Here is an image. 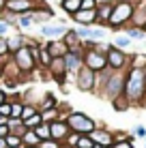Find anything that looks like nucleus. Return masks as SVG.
<instances>
[{"label":"nucleus","mask_w":146,"mask_h":148,"mask_svg":"<svg viewBox=\"0 0 146 148\" xmlns=\"http://www.w3.org/2000/svg\"><path fill=\"white\" fill-rule=\"evenodd\" d=\"M123 97L129 101L131 108H142L146 101V69H131L125 71V88Z\"/></svg>","instance_id":"obj_1"},{"label":"nucleus","mask_w":146,"mask_h":148,"mask_svg":"<svg viewBox=\"0 0 146 148\" xmlns=\"http://www.w3.org/2000/svg\"><path fill=\"white\" fill-rule=\"evenodd\" d=\"M133 9H135V4L131 2V0H118V2H114L108 26L112 28V30H118V28H123V26H129V19H131V15H133Z\"/></svg>","instance_id":"obj_2"},{"label":"nucleus","mask_w":146,"mask_h":148,"mask_svg":"<svg viewBox=\"0 0 146 148\" xmlns=\"http://www.w3.org/2000/svg\"><path fill=\"white\" fill-rule=\"evenodd\" d=\"M67 125L69 129H71V133H77V135H90L95 129H97V120L90 118L88 114H84V112H71V114H67Z\"/></svg>","instance_id":"obj_3"},{"label":"nucleus","mask_w":146,"mask_h":148,"mask_svg":"<svg viewBox=\"0 0 146 148\" xmlns=\"http://www.w3.org/2000/svg\"><path fill=\"white\" fill-rule=\"evenodd\" d=\"M11 60L15 62L17 71L24 75V77H30V75L37 71V62H34L32 54H30V47H26V45H22L15 54H11Z\"/></svg>","instance_id":"obj_4"},{"label":"nucleus","mask_w":146,"mask_h":148,"mask_svg":"<svg viewBox=\"0 0 146 148\" xmlns=\"http://www.w3.org/2000/svg\"><path fill=\"white\" fill-rule=\"evenodd\" d=\"M82 58H84V67L95 71V73H101V71L108 69V62H105V54L99 52L97 47H84L82 49Z\"/></svg>","instance_id":"obj_5"},{"label":"nucleus","mask_w":146,"mask_h":148,"mask_svg":"<svg viewBox=\"0 0 146 148\" xmlns=\"http://www.w3.org/2000/svg\"><path fill=\"white\" fill-rule=\"evenodd\" d=\"M73 82L80 92H97V73L86 67H82L73 75Z\"/></svg>","instance_id":"obj_6"},{"label":"nucleus","mask_w":146,"mask_h":148,"mask_svg":"<svg viewBox=\"0 0 146 148\" xmlns=\"http://www.w3.org/2000/svg\"><path fill=\"white\" fill-rule=\"evenodd\" d=\"M105 62H108L110 71H127L129 69V56L123 49H116L114 45H110L105 52Z\"/></svg>","instance_id":"obj_7"},{"label":"nucleus","mask_w":146,"mask_h":148,"mask_svg":"<svg viewBox=\"0 0 146 148\" xmlns=\"http://www.w3.org/2000/svg\"><path fill=\"white\" fill-rule=\"evenodd\" d=\"M39 7V0H7L4 2V13L11 15H30Z\"/></svg>","instance_id":"obj_8"},{"label":"nucleus","mask_w":146,"mask_h":148,"mask_svg":"<svg viewBox=\"0 0 146 148\" xmlns=\"http://www.w3.org/2000/svg\"><path fill=\"white\" fill-rule=\"evenodd\" d=\"M82 49H69L67 54H64V67H67V75L71 77V75H75L80 69L84 67V58H82Z\"/></svg>","instance_id":"obj_9"},{"label":"nucleus","mask_w":146,"mask_h":148,"mask_svg":"<svg viewBox=\"0 0 146 148\" xmlns=\"http://www.w3.org/2000/svg\"><path fill=\"white\" fill-rule=\"evenodd\" d=\"M69 133H71V129H69L67 120L58 118V120L49 122V140L58 142V144H64V140L69 137Z\"/></svg>","instance_id":"obj_10"},{"label":"nucleus","mask_w":146,"mask_h":148,"mask_svg":"<svg viewBox=\"0 0 146 148\" xmlns=\"http://www.w3.org/2000/svg\"><path fill=\"white\" fill-rule=\"evenodd\" d=\"M88 137H90V140H93L97 146H101V148H110V146L114 144V131L105 129V127H101V125H99Z\"/></svg>","instance_id":"obj_11"},{"label":"nucleus","mask_w":146,"mask_h":148,"mask_svg":"<svg viewBox=\"0 0 146 148\" xmlns=\"http://www.w3.org/2000/svg\"><path fill=\"white\" fill-rule=\"evenodd\" d=\"M71 19H73L75 24H80V26L90 28V26H95V24H97V9H93V11L80 9L77 13H73V15H71Z\"/></svg>","instance_id":"obj_12"},{"label":"nucleus","mask_w":146,"mask_h":148,"mask_svg":"<svg viewBox=\"0 0 146 148\" xmlns=\"http://www.w3.org/2000/svg\"><path fill=\"white\" fill-rule=\"evenodd\" d=\"M129 26L131 28H140V30L146 28V2L135 4L133 15H131V19H129Z\"/></svg>","instance_id":"obj_13"},{"label":"nucleus","mask_w":146,"mask_h":148,"mask_svg":"<svg viewBox=\"0 0 146 148\" xmlns=\"http://www.w3.org/2000/svg\"><path fill=\"white\" fill-rule=\"evenodd\" d=\"M45 49H47V54L52 56V58H64V54L69 52V47L62 43V39H54V41H47V43H43Z\"/></svg>","instance_id":"obj_14"},{"label":"nucleus","mask_w":146,"mask_h":148,"mask_svg":"<svg viewBox=\"0 0 146 148\" xmlns=\"http://www.w3.org/2000/svg\"><path fill=\"white\" fill-rule=\"evenodd\" d=\"M67 32V26L64 24H58V26H41V30H39V34L45 39H49V41H54V39H62V34Z\"/></svg>","instance_id":"obj_15"},{"label":"nucleus","mask_w":146,"mask_h":148,"mask_svg":"<svg viewBox=\"0 0 146 148\" xmlns=\"http://www.w3.org/2000/svg\"><path fill=\"white\" fill-rule=\"evenodd\" d=\"M30 17H32V24H45L49 22V19L54 17V11L47 7V4H43V7H37L32 13H30Z\"/></svg>","instance_id":"obj_16"},{"label":"nucleus","mask_w":146,"mask_h":148,"mask_svg":"<svg viewBox=\"0 0 146 148\" xmlns=\"http://www.w3.org/2000/svg\"><path fill=\"white\" fill-rule=\"evenodd\" d=\"M62 43L67 45L69 49H82V43H84V41L77 37V32H75V30L67 28V32L62 34Z\"/></svg>","instance_id":"obj_17"},{"label":"nucleus","mask_w":146,"mask_h":148,"mask_svg":"<svg viewBox=\"0 0 146 148\" xmlns=\"http://www.w3.org/2000/svg\"><path fill=\"white\" fill-rule=\"evenodd\" d=\"M58 105V99H56V95L54 92H45L41 99L37 101V110L39 112H47V110H54Z\"/></svg>","instance_id":"obj_18"},{"label":"nucleus","mask_w":146,"mask_h":148,"mask_svg":"<svg viewBox=\"0 0 146 148\" xmlns=\"http://www.w3.org/2000/svg\"><path fill=\"white\" fill-rule=\"evenodd\" d=\"M4 43H7V54L11 56V54H15V52L24 45V34H13V37H7V39H4Z\"/></svg>","instance_id":"obj_19"},{"label":"nucleus","mask_w":146,"mask_h":148,"mask_svg":"<svg viewBox=\"0 0 146 148\" xmlns=\"http://www.w3.org/2000/svg\"><path fill=\"white\" fill-rule=\"evenodd\" d=\"M112 7L114 4H101V7H97V24L99 26H108L110 15H112Z\"/></svg>","instance_id":"obj_20"},{"label":"nucleus","mask_w":146,"mask_h":148,"mask_svg":"<svg viewBox=\"0 0 146 148\" xmlns=\"http://www.w3.org/2000/svg\"><path fill=\"white\" fill-rule=\"evenodd\" d=\"M60 7H62V11L71 17L73 13H77L80 9H82V0H60Z\"/></svg>","instance_id":"obj_21"},{"label":"nucleus","mask_w":146,"mask_h":148,"mask_svg":"<svg viewBox=\"0 0 146 148\" xmlns=\"http://www.w3.org/2000/svg\"><path fill=\"white\" fill-rule=\"evenodd\" d=\"M131 43H133V41L129 39L127 34H116V37H114V41H112L110 45H114L116 49H123V52H125L127 47H131Z\"/></svg>","instance_id":"obj_22"},{"label":"nucleus","mask_w":146,"mask_h":148,"mask_svg":"<svg viewBox=\"0 0 146 148\" xmlns=\"http://www.w3.org/2000/svg\"><path fill=\"white\" fill-rule=\"evenodd\" d=\"M129 67H131V69H146V54L129 56Z\"/></svg>","instance_id":"obj_23"},{"label":"nucleus","mask_w":146,"mask_h":148,"mask_svg":"<svg viewBox=\"0 0 146 148\" xmlns=\"http://www.w3.org/2000/svg\"><path fill=\"white\" fill-rule=\"evenodd\" d=\"M39 137H37V133H34L32 129H26V133L22 135V146H39Z\"/></svg>","instance_id":"obj_24"},{"label":"nucleus","mask_w":146,"mask_h":148,"mask_svg":"<svg viewBox=\"0 0 146 148\" xmlns=\"http://www.w3.org/2000/svg\"><path fill=\"white\" fill-rule=\"evenodd\" d=\"M34 133H37V137H39V140H49V122H41V125H39V127H34Z\"/></svg>","instance_id":"obj_25"},{"label":"nucleus","mask_w":146,"mask_h":148,"mask_svg":"<svg viewBox=\"0 0 146 148\" xmlns=\"http://www.w3.org/2000/svg\"><path fill=\"white\" fill-rule=\"evenodd\" d=\"M125 34H127L131 41H144L146 39V30H140V28H127Z\"/></svg>","instance_id":"obj_26"},{"label":"nucleus","mask_w":146,"mask_h":148,"mask_svg":"<svg viewBox=\"0 0 146 148\" xmlns=\"http://www.w3.org/2000/svg\"><path fill=\"white\" fill-rule=\"evenodd\" d=\"M112 105H114V110H116V112H127L129 108H131V105H129V101L125 99L123 95H120V97H116V99L112 101Z\"/></svg>","instance_id":"obj_27"},{"label":"nucleus","mask_w":146,"mask_h":148,"mask_svg":"<svg viewBox=\"0 0 146 148\" xmlns=\"http://www.w3.org/2000/svg\"><path fill=\"white\" fill-rule=\"evenodd\" d=\"M41 118L43 122H54V120H58L60 118V112H58V105L54 110H47V112H41Z\"/></svg>","instance_id":"obj_28"},{"label":"nucleus","mask_w":146,"mask_h":148,"mask_svg":"<svg viewBox=\"0 0 146 148\" xmlns=\"http://www.w3.org/2000/svg\"><path fill=\"white\" fill-rule=\"evenodd\" d=\"M43 122V118H41V112H37V114L34 116H30L28 120H24V127H26V129H34V127H39Z\"/></svg>","instance_id":"obj_29"},{"label":"nucleus","mask_w":146,"mask_h":148,"mask_svg":"<svg viewBox=\"0 0 146 148\" xmlns=\"http://www.w3.org/2000/svg\"><path fill=\"white\" fill-rule=\"evenodd\" d=\"M4 142H7L9 148H22V137L15 135V133H9L7 137H4Z\"/></svg>","instance_id":"obj_30"},{"label":"nucleus","mask_w":146,"mask_h":148,"mask_svg":"<svg viewBox=\"0 0 146 148\" xmlns=\"http://www.w3.org/2000/svg\"><path fill=\"white\" fill-rule=\"evenodd\" d=\"M110 148H135L133 146V135L127 137V140H114V144Z\"/></svg>","instance_id":"obj_31"},{"label":"nucleus","mask_w":146,"mask_h":148,"mask_svg":"<svg viewBox=\"0 0 146 148\" xmlns=\"http://www.w3.org/2000/svg\"><path fill=\"white\" fill-rule=\"evenodd\" d=\"M37 105H28V103H24V110H22V122L24 120H28L30 118V116H34V114H37Z\"/></svg>","instance_id":"obj_32"},{"label":"nucleus","mask_w":146,"mask_h":148,"mask_svg":"<svg viewBox=\"0 0 146 148\" xmlns=\"http://www.w3.org/2000/svg\"><path fill=\"white\" fill-rule=\"evenodd\" d=\"M0 116H2L4 120H9V116H11V101H9V99L0 105Z\"/></svg>","instance_id":"obj_33"},{"label":"nucleus","mask_w":146,"mask_h":148,"mask_svg":"<svg viewBox=\"0 0 146 148\" xmlns=\"http://www.w3.org/2000/svg\"><path fill=\"white\" fill-rule=\"evenodd\" d=\"M93 146H95V142L90 140L88 135H80V142H77L75 148H93Z\"/></svg>","instance_id":"obj_34"},{"label":"nucleus","mask_w":146,"mask_h":148,"mask_svg":"<svg viewBox=\"0 0 146 148\" xmlns=\"http://www.w3.org/2000/svg\"><path fill=\"white\" fill-rule=\"evenodd\" d=\"M17 26L19 28H30L32 26V17H30V15H19L17 17Z\"/></svg>","instance_id":"obj_35"},{"label":"nucleus","mask_w":146,"mask_h":148,"mask_svg":"<svg viewBox=\"0 0 146 148\" xmlns=\"http://www.w3.org/2000/svg\"><path fill=\"white\" fill-rule=\"evenodd\" d=\"M77 142H80V135H77V133H69V137L64 140V144H62V146L75 148V146H77Z\"/></svg>","instance_id":"obj_36"},{"label":"nucleus","mask_w":146,"mask_h":148,"mask_svg":"<svg viewBox=\"0 0 146 148\" xmlns=\"http://www.w3.org/2000/svg\"><path fill=\"white\" fill-rule=\"evenodd\" d=\"M39 148H62V144H58L54 140H43V142H39Z\"/></svg>","instance_id":"obj_37"},{"label":"nucleus","mask_w":146,"mask_h":148,"mask_svg":"<svg viewBox=\"0 0 146 148\" xmlns=\"http://www.w3.org/2000/svg\"><path fill=\"white\" fill-rule=\"evenodd\" d=\"M9 28H11V26H9V24L7 22H4V19H2V15H0V37H7V32H9Z\"/></svg>","instance_id":"obj_38"},{"label":"nucleus","mask_w":146,"mask_h":148,"mask_svg":"<svg viewBox=\"0 0 146 148\" xmlns=\"http://www.w3.org/2000/svg\"><path fill=\"white\" fill-rule=\"evenodd\" d=\"M82 9L93 11V9H97V2H95V0H82Z\"/></svg>","instance_id":"obj_39"},{"label":"nucleus","mask_w":146,"mask_h":148,"mask_svg":"<svg viewBox=\"0 0 146 148\" xmlns=\"http://www.w3.org/2000/svg\"><path fill=\"white\" fill-rule=\"evenodd\" d=\"M133 135H135V137H146V127L138 125V127L133 129Z\"/></svg>","instance_id":"obj_40"},{"label":"nucleus","mask_w":146,"mask_h":148,"mask_svg":"<svg viewBox=\"0 0 146 148\" xmlns=\"http://www.w3.org/2000/svg\"><path fill=\"white\" fill-rule=\"evenodd\" d=\"M7 135H9V127H7V122H4V125H0V140H4Z\"/></svg>","instance_id":"obj_41"},{"label":"nucleus","mask_w":146,"mask_h":148,"mask_svg":"<svg viewBox=\"0 0 146 148\" xmlns=\"http://www.w3.org/2000/svg\"><path fill=\"white\" fill-rule=\"evenodd\" d=\"M95 2H97V7H101V4H114L118 0H95Z\"/></svg>","instance_id":"obj_42"},{"label":"nucleus","mask_w":146,"mask_h":148,"mask_svg":"<svg viewBox=\"0 0 146 148\" xmlns=\"http://www.w3.org/2000/svg\"><path fill=\"white\" fill-rule=\"evenodd\" d=\"M7 99H9V95H7V92H4V90H2V88H0V105H2V103H4V101H7Z\"/></svg>","instance_id":"obj_43"},{"label":"nucleus","mask_w":146,"mask_h":148,"mask_svg":"<svg viewBox=\"0 0 146 148\" xmlns=\"http://www.w3.org/2000/svg\"><path fill=\"white\" fill-rule=\"evenodd\" d=\"M4 2H7V0H0V15L4 13Z\"/></svg>","instance_id":"obj_44"},{"label":"nucleus","mask_w":146,"mask_h":148,"mask_svg":"<svg viewBox=\"0 0 146 148\" xmlns=\"http://www.w3.org/2000/svg\"><path fill=\"white\" fill-rule=\"evenodd\" d=\"M0 148H9V146H7V142H4V140H0Z\"/></svg>","instance_id":"obj_45"},{"label":"nucleus","mask_w":146,"mask_h":148,"mask_svg":"<svg viewBox=\"0 0 146 148\" xmlns=\"http://www.w3.org/2000/svg\"><path fill=\"white\" fill-rule=\"evenodd\" d=\"M4 122H7V120H4V118H2V116H0V125H4Z\"/></svg>","instance_id":"obj_46"},{"label":"nucleus","mask_w":146,"mask_h":148,"mask_svg":"<svg viewBox=\"0 0 146 148\" xmlns=\"http://www.w3.org/2000/svg\"><path fill=\"white\" fill-rule=\"evenodd\" d=\"M22 148H39V146H22Z\"/></svg>","instance_id":"obj_47"},{"label":"nucleus","mask_w":146,"mask_h":148,"mask_svg":"<svg viewBox=\"0 0 146 148\" xmlns=\"http://www.w3.org/2000/svg\"><path fill=\"white\" fill-rule=\"evenodd\" d=\"M0 82H2V67H0Z\"/></svg>","instance_id":"obj_48"},{"label":"nucleus","mask_w":146,"mask_h":148,"mask_svg":"<svg viewBox=\"0 0 146 148\" xmlns=\"http://www.w3.org/2000/svg\"><path fill=\"white\" fill-rule=\"evenodd\" d=\"M144 142H146V137H144Z\"/></svg>","instance_id":"obj_49"},{"label":"nucleus","mask_w":146,"mask_h":148,"mask_svg":"<svg viewBox=\"0 0 146 148\" xmlns=\"http://www.w3.org/2000/svg\"><path fill=\"white\" fill-rule=\"evenodd\" d=\"M144 30H146V28H144Z\"/></svg>","instance_id":"obj_50"}]
</instances>
